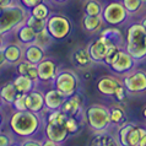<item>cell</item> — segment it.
<instances>
[{"label":"cell","instance_id":"1","mask_svg":"<svg viewBox=\"0 0 146 146\" xmlns=\"http://www.w3.org/2000/svg\"><path fill=\"white\" fill-rule=\"evenodd\" d=\"M40 119L37 113L31 111H16L10 118V127L15 134L20 136H31L37 133Z\"/></svg>","mask_w":146,"mask_h":146},{"label":"cell","instance_id":"2","mask_svg":"<svg viewBox=\"0 0 146 146\" xmlns=\"http://www.w3.org/2000/svg\"><path fill=\"white\" fill-rule=\"evenodd\" d=\"M127 52L135 60L146 56V30L141 23H134L128 30Z\"/></svg>","mask_w":146,"mask_h":146},{"label":"cell","instance_id":"3","mask_svg":"<svg viewBox=\"0 0 146 146\" xmlns=\"http://www.w3.org/2000/svg\"><path fill=\"white\" fill-rule=\"evenodd\" d=\"M27 13L25 7L21 5H11L3 9L0 14V35H5L7 32L15 30L22 23L26 22Z\"/></svg>","mask_w":146,"mask_h":146},{"label":"cell","instance_id":"4","mask_svg":"<svg viewBox=\"0 0 146 146\" xmlns=\"http://www.w3.org/2000/svg\"><path fill=\"white\" fill-rule=\"evenodd\" d=\"M86 118L88 127L96 133H103L112 124L109 108L102 104H92L88 107L86 111Z\"/></svg>","mask_w":146,"mask_h":146},{"label":"cell","instance_id":"5","mask_svg":"<svg viewBox=\"0 0 146 146\" xmlns=\"http://www.w3.org/2000/svg\"><path fill=\"white\" fill-rule=\"evenodd\" d=\"M68 118L66 113L62 112L60 115L58 117V119H55L54 121L47 124L46 127V134L47 137L49 140H53L56 144H62L66 140V137L69 135V133L65 128V120Z\"/></svg>","mask_w":146,"mask_h":146},{"label":"cell","instance_id":"6","mask_svg":"<svg viewBox=\"0 0 146 146\" xmlns=\"http://www.w3.org/2000/svg\"><path fill=\"white\" fill-rule=\"evenodd\" d=\"M46 28L54 39H63L70 33L71 25L66 17L60 15H54L47 19Z\"/></svg>","mask_w":146,"mask_h":146},{"label":"cell","instance_id":"7","mask_svg":"<svg viewBox=\"0 0 146 146\" xmlns=\"http://www.w3.org/2000/svg\"><path fill=\"white\" fill-rule=\"evenodd\" d=\"M54 86L56 90H59L62 93H64L66 97H70L74 93H76L78 76L70 70L60 71L59 74H56L54 79Z\"/></svg>","mask_w":146,"mask_h":146},{"label":"cell","instance_id":"8","mask_svg":"<svg viewBox=\"0 0 146 146\" xmlns=\"http://www.w3.org/2000/svg\"><path fill=\"white\" fill-rule=\"evenodd\" d=\"M128 16V10L124 7L123 4L112 3L103 10L102 19L111 25H118L125 21Z\"/></svg>","mask_w":146,"mask_h":146},{"label":"cell","instance_id":"9","mask_svg":"<svg viewBox=\"0 0 146 146\" xmlns=\"http://www.w3.org/2000/svg\"><path fill=\"white\" fill-rule=\"evenodd\" d=\"M123 85L129 92H145L146 91V72L136 70L128 72L124 78Z\"/></svg>","mask_w":146,"mask_h":146},{"label":"cell","instance_id":"10","mask_svg":"<svg viewBox=\"0 0 146 146\" xmlns=\"http://www.w3.org/2000/svg\"><path fill=\"white\" fill-rule=\"evenodd\" d=\"M66 98L68 97L64 93H62L56 88H53V90L48 91L44 95V106L49 111H56V109L62 108L63 103L65 102Z\"/></svg>","mask_w":146,"mask_h":146},{"label":"cell","instance_id":"11","mask_svg":"<svg viewBox=\"0 0 146 146\" xmlns=\"http://www.w3.org/2000/svg\"><path fill=\"white\" fill-rule=\"evenodd\" d=\"M109 46L111 44H108L103 37H100L97 40H95L88 47V53H90L92 62H103Z\"/></svg>","mask_w":146,"mask_h":146},{"label":"cell","instance_id":"12","mask_svg":"<svg viewBox=\"0 0 146 146\" xmlns=\"http://www.w3.org/2000/svg\"><path fill=\"white\" fill-rule=\"evenodd\" d=\"M38 69V78L40 81H50L54 80L56 76V66L53 60L43 59L37 64Z\"/></svg>","mask_w":146,"mask_h":146},{"label":"cell","instance_id":"13","mask_svg":"<svg viewBox=\"0 0 146 146\" xmlns=\"http://www.w3.org/2000/svg\"><path fill=\"white\" fill-rule=\"evenodd\" d=\"M135 59L128 53V52H121L118 55V58L113 64H111V68L115 72H128L134 68Z\"/></svg>","mask_w":146,"mask_h":146},{"label":"cell","instance_id":"14","mask_svg":"<svg viewBox=\"0 0 146 146\" xmlns=\"http://www.w3.org/2000/svg\"><path fill=\"white\" fill-rule=\"evenodd\" d=\"M26 107L28 111L33 113H39L44 106V95L38 91H31L26 93Z\"/></svg>","mask_w":146,"mask_h":146},{"label":"cell","instance_id":"15","mask_svg":"<svg viewBox=\"0 0 146 146\" xmlns=\"http://www.w3.org/2000/svg\"><path fill=\"white\" fill-rule=\"evenodd\" d=\"M81 107H82V98L79 93H74L72 96L68 97L65 100V102L63 103L60 111L66 113L68 115H75L81 111Z\"/></svg>","mask_w":146,"mask_h":146},{"label":"cell","instance_id":"16","mask_svg":"<svg viewBox=\"0 0 146 146\" xmlns=\"http://www.w3.org/2000/svg\"><path fill=\"white\" fill-rule=\"evenodd\" d=\"M121 82L119 80H117L115 78H112V76H103L98 80V84H97V88L101 93L107 96H113L114 95L115 88L119 86Z\"/></svg>","mask_w":146,"mask_h":146},{"label":"cell","instance_id":"17","mask_svg":"<svg viewBox=\"0 0 146 146\" xmlns=\"http://www.w3.org/2000/svg\"><path fill=\"white\" fill-rule=\"evenodd\" d=\"M23 58H25V60H27V62L37 65L39 62H42L44 59V49L35 43L28 44L26 47V49L23 50Z\"/></svg>","mask_w":146,"mask_h":146},{"label":"cell","instance_id":"18","mask_svg":"<svg viewBox=\"0 0 146 146\" xmlns=\"http://www.w3.org/2000/svg\"><path fill=\"white\" fill-rule=\"evenodd\" d=\"M3 50H4L6 63L17 64L23 58V50L19 44H7V46H4Z\"/></svg>","mask_w":146,"mask_h":146},{"label":"cell","instance_id":"19","mask_svg":"<svg viewBox=\"0 0 146 146\" xmlns=\"http://www.w3.org/2000/svg\"><path fill=\"white\" fill-rule=\"evenodd\" d=\"M36 35H37V32L26 23H22L21 26L17 27V38L22 44L28 46V44L35 43Z\"/></svg>","mask_w":146,"mask_h":146},{"label":"cell","instance_id":"20","mask_svg":"<svg viewBox=\"0 0 146 146\" xmlns=\"http://www.w3.org/2000/svg\"><path fill=\"white\" fill-rule=\"evenodd\" d=\"M90 146H120L118 139L112 136L108 133H97V135L93 137Z\"/></svg>","mask_w":146,"mask_h":146},{"label":"cell","instance_id":"21","mask_svg":"<svg viewBox=\"0 0 146 146\" xmlns=\"http://www.w3.org/2000/svg\"><path fill=\"white\" fill-rule=\"evenodd\" d=\"M14 85L16 87V90L21 93H28L33 90L35 87V81L31 80L26 75H19L14 81Z\"/></svg>","mask_w":146,"mask_h":146},{"label":"cell","instance_id":"22","mask_svg":"<svg viewBox=\"0 0 146 146\" xmlns=\"http://www.w3.org/2000/svg\"><path fill=\"white\" fill-rule=\"evenodd\" d=\"M17 93H19V91L16 90L14 82H9L0 88V97H1V100L6 103L13 104L16 96H17Z\"/></svg>","mask_w":146,"mask_h":146},{"label":"cell","instance_id":"23","mask_svg":"<svg viewBox=\"0 0 146 146\" xmlns=\"http://www.w3.org/2000/svg\"><path fill=\"white\" fill-rule=\"evenodd\" d=\"M102 16H85L84 19V28L86 30L87 32H96L98 31L101 26H102Z\"/></svg>","mask_w":146,"mask_h":146},{"label":"cell","instance_id":"24","mask_svg":"<svg viewBox=\"0 0 146 146\" xmlns=\"http://www.w3.org/2000/svg\"><path fill=\"white\" fill-rule=\"evenodd\" d=\"M136 125L134 123H123L118 130V141L120 146H128V136Z\"/></svg>","mask_w":146,"mask_h":146},{"label":"cell","instance_id":"25","mask_svg":"<svg viewBox=\"0 0 146 146\" xmlns=\"http://www.w3.org/2000/svg\"><path fill=\"white\" fill-rule=\"evenodd\" d=\"M52 39H53V37L49 35L48 30H47V28H43L42 31L37 32V35H36L35 44H37V46L42 47L43 49H46V48L52 43Z\"/></svg>","mask_w":146,"mask_h":146},{"label":"cell","instance_id":"26","mask_svg":"<svg viewBox=\"0 0 146 146\" xmlns=\"http://www.w3.org/2000/svg\"><path fill=\"white\" fill-rule=\"evenodd\" d=\"M145 133H146V129L135 127L128 136V146H139L141 136H143Z\"/></svg>","mask_w":146,"mask_h":146},{"label":"cell","instance_id":"27","mask_svg":"<svg viewBox=\"0 0 146 146\" xmlns=\"http://www.w3.org/2000/svg\"><path fill=\"white\" fill-rule=\"evenodd\" d=\"M74 59L80 66H86L92 62L90 53H88V49H79V50H76L74 53Z\"/></svg>","mask_w":146,"mask_h":146},{"label":"cell","instance_id":"28","mask_svg":"<svg viewBox=\"0 0 146 146\" xmlns=\"http://www.w3.org/2000/svg\"><path fill=\"white\" fill-rule=\"evenodd\" d=\"M25 23H26V25H28L30 27H32L36 32H39V31H42L43 28H46V26H47V20L37 19V17H35L33 15H30L26 19V22Z\"/></svg>","mask_w":146,"mask_h":146},{"label":"cell","instance_id":"29","mask_svg":"<svg viewBox=\"0 0 146 146\" xmlns=\"http://www.w3.org/2000/svg\"><path fill=\"white\" fill-rule=\"evenodd\" d=\"M49 9L46 4L40 3L37 6H35L33 9H31V15H33L37 19H42V20H47L49 17Z\"/></svg>","mask_w":146,"mask_h":146},{"label":"cell","instance_id":"30","mask_svg":"<svg viewBox=\"0 0 146 146\" xmlns=\"http://www.w3.org/2000/svg\"><path fill=\"white\" fill-rule=\"evenodd\" d=\"M120 53V49L119 47L117 46V44H111V46L108 47V50H107V54L106 56H104V60L103 62L108 64V65H111V64H113L117 60V58H118V55Z\"/></svg>","mask_w":146,"mask_h":146},{"label":"cell","instance_id":"31","mask_svg":"<svg viewBox=\"0 0 146 146\" xmlns=\"http://www.w3.org/2000/svg\"><path fill=\"white\" fill-rule=\"evenodd\" d=\"M85 13L87 16H101L102 15V7H101L100 3L91 0L85 6Z\"/></svg>","mask_w":146,"mask_h":146},{"label":"cell","instance_id":"32","mask_svg":"<svg viewBox=\"0 0 146 146\" xmlns=\"http://www.w3.org/2000/svg\"><path fill=\"white\" fill-rule=\"evenodd\" d=\"M109 113H111V120L114 124H120L121 121L125 119V113L124 109H121L120 107L113 106L112 108H109Z\"/></svg>","mask_w":146,"mask_h":146},{"label":"cell","instance_id":"33","mask_svg":"<svg viewBox=\"0 0 146 146\" xmlns=\"http://www.w3.org/2000/svg\"><path fill=\"white\" fill-rule=\"evenodd\" d=\"M65 128L69 134H75L79 131V121L75 115H68L65 120Z\"/></svg>","mask_w":146,"mask_h":146},{"label":"cell","instance_id":"34","mask_svg":"<svg viewBox=\"0 0 146 146\" xmlns=\"http://www.w3.org/2000/svg\"><path fill=\"white\" fill-rule=\"evenodd\" d=\"M123 5L128 13H136L143 5V0H123Z\"/></svg>","mask_w":146,"mask_h":146},{"label":"cell","instance_id":"35","mask_svg":"<svg viewBox=\"0 0 146 146\" xmlns=\"http://www.w3.org/2000/svg\"><path fill=\"white\" fill-rule=\"evenodd\" d=\"M13 104H14V108L16 111H26L27 109V107H26V93L19 92Z\"/></svg>","mask_w":146,"mask_h":146},{"label":"cell","instance_id":"36","mask_svg":"<svg viewBox=\"0 0 146 146\" xmlns=\"http://www.w3.org/2000/svg\"><path fill=\"white\" fill-rule=\"evenodd\" d=\"M117 98V101H119V102H123V101L125 100V96H127V88H125V86L123 84H120L118 87L115 88L114 91V95H113Z\"/></svg>","mask_w":146,"mask_h":146},{"label":"cell","instance_id":"37","mask_svg":"<svg viewBox=\"0 0 146 146\" xmlns=\"http://www.w3.org/2000/svg\"><path fill=\"white\" fill-rule=\"evenodd\" d=\"M32 65V63L30 62H27V60H21L20 63H17V72H19V75H27V71H28V69H30V66Z\"/></svg>","mask_w":146,"mask_h":146},{"label":"cell","instance_id":"38","mask_svg":"<svg viewBox=\"0 0 146 146\" xmlns=\"http://www.w3.org/2000/svg\"><path fill=\"white\" fill-rule=\"evenodd\" d=\"M21 5L26 9H33L35 6H37L38 4L43 3V0H20Z\"/></svg>","mask_w":146,"mask_h":146},{"label":"cell","instance_id":"39","mask_svg":"<svg viewBox=\"0 0 146 146\" xmlns=\"http://www.w3.org/2000/svg\"><path fill=\"white\" fill-rule=\"evenodd\" d=\"M10 137L4 134H0V146H10Z\"/></svg>","mask_w":146,"mask_h":146},{"label":"cell","instance_id":"40","mask_svg":"<svg viewBox=\"0 0 146 146\" xmlns=\"http://www.w3.org/2000/svg\"><path fill=\"white\" fill-rule=\"evenodd\" d=\"M11 5H14V0H0V6H1L3 9L9 7Z\"/></svg>","mask_w":146,"mask_h":146},{"label":"cell","instance_id":"41","mask_svg":"<svg viewBox=\"0 0 146 146\" xmlns=\"http://www.w3.org/2000/svg\"><path fill=\"white\" fill-rule=\"evenodd\" d=\"M22 146H42V144L36 140H26L25 143L22 144Z\"/></svg>","mask_w":146,"mask_h":146},{"label":"cell","instance_id":"42","mask_svg":"<svg viewBox=\"0 0 146 146\" xmlns=\"http://www.w3.org/2000/svg\"><path fill=\"white\" fill-rule=\"evenodd\" d=\"M4 63H6V59H5V55H4L3 48H0V68L4 65Z\"/></svg>","mask_w":146,"mask_h":146},{"label":"cell","instance_id":"43","mask_svg":"<svg viewBox=\"0 0 146 146\" xmlns=\"http://www.w3.org/2000/svg\"><path fill=\"white\" fill-rule=\"evenodd\" d=\"M42 146H59V144H56V143H54L53 140H46L44 143L42 144Z\"/></svg>","mask_w":146,"mask_h":146},{"label":"cell","instance_id":"44","mask_svg":"<svg viewBox=\"0 0 146 146\" xmlns=\"http://www.w3.org/2000/svg\"><path fill=\"white\" fill-rule=\"evenodd\" d=\"M139 146H146V133L144 134L143 136H141V140H140Z\"/></svg>","mask_w":146,"mask_h":146},{"label":"cell","instance_id":"45","mask_svg":"<svg viewBox=\"0 0 146 146\" xmlns=\"http://www.w3.org/2000/svg\"><path fill=\"white\" fill-rule=\"evenodd\" d=\"M141 25H143V26H144V28L146 30V17H144V19H143V22H141Z\"/></svg>","mask_w":146,"mask_h":146},{"label":"cell","instance_id":"46","mask_svg":"<svg viewBox=\"0 0 146 146\" xmlns=\"http://www.w3.org/2000/svg\"><path fill=\"white\" fill-rule=\"evenodd\" d=\"M4 47V43H3V38H1V35H0V48Z\"/></svg>","mask_w":146,"mask_h":146},{"label":"cell","instance_id":"47","mask_svg":"<svg viewBox=\"0 0 146 146\" xmlns=\"http://www.w3.org/2000/svg\"><path fill=\"white\" fill-rule=\"evenodd\" d=\"M55 1H58V3H64V1H66V0H55Z\"/></svg>","mask_w":146,"mask_h":146},{"label":"cell","instance_id":"48","mask_svg":"<svg viewBox=\"0 0 146 146\" xmlns=\"http://www.w3.org/2000/svg\"><path fill=\"white\" fill-rule=\"evenodd\" d=\"M144 117H145V118H146V107L144 108Z\"/></svg>","mask_w":146,"mask_h":146},{"label":"cell","instance_id":"49","mask_svg":"<svg viewBox=\"0 0 146 146\" xmlns=\"http://www.w3.org/2000/svg\"><path fill=\"white\" fill-rule=\"evenodd\" d=\"M1 123H3V118H1V114H0V125H1Z\"/></svg>","mask_w":146,"mask_h":146},{"label":"cell","instance_id":"50","mask_svg":"<svg viewBox=\"0 0 146 146\" xmlns=\"http://www.w3.org/2000/svg\"><path fill=\"white\" fill-rule=\"evenodd\" d=\"M10 146H22V145H17V144H14V145H10Z\"/></svg>","mask_w":146,"mask_h":146},{"label":"cell","instance_id":"51","mask_svg":"<svg viewBox=\"0 0 146 146\" xmlns=\"http://www.w3.org/2000/svg\"><path fill=\"white\" fill-rule=\"evenodd\" d=\"M1 11H3V7H1V6H0V14H1Z\"/></svg>","mask_w":146,"mask_h":146},{"label":"cell","instance_id":"52","mask_svg":"<svg viewBox=\"0 0 146 146\" xmlns=\"http://www.w3.org/2000/svg\"><path fill=\"white\" fill-rule=\"evenodd\" d=\"M1 102H3V100H1V97H0V104H1Z\"/></svg>","mask_w":146,"mask_h":146},{"label":"cell","instance_id":"53","mask_svg":"<svg viewBox=\"0 0 146 146\" xmlns=\"http://www.w3.org/2000/svg\"><path fill=\"white\" fill-rule=\"evenodd\" d=\"M143 1H145V0H143Z\"/></svg>","mask_w":146,"mask_h":146}]
</instances>
